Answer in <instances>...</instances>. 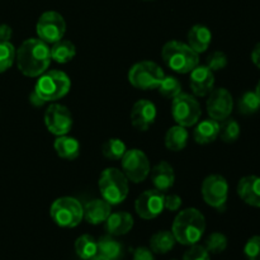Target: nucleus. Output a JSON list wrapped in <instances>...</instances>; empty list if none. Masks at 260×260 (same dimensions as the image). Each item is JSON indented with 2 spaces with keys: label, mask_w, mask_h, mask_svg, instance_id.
Returning <instances> with one entry per match:
<instances>
[{
  "label": "nucleus",
  "mask_w": 260,
  "mask_h": 260,
  "mask_svg": "<svg viewBox=\"0 0 260 260\" xmlns=\"http://www.w3.org/2000/svg\"><path fill=\"white\" fill-rule=\"evenodd\" d=\"M161 57L170 70L178 74H189L200 65V55L188 43L169 41L161 50Z\"/></svg>",
  "instance_id": "3"
},
{
  "label": "nucleus",
  "mask_w": 260,
  "mask_h": 260,
  "mask_svg": "<svg viewBox=\"0 0 260 260\" xmlns=\"http://www.w3.org/2000/svg\"><path fill=\"white\" fill-rule=\"evenodd\" d=\"M13 36V29L8 24H0V42H8Z\"/></svg>",
  "instance_id": "40"
},
{
  "label": "nucleus",
  "mask_w": 260,
  "mask_h": 260,
  "mask_svg": "<svg viewBox=\"0 0 260 260\" xmlns=\"http://www.w3.org/2000/svg\"><path fill=\"white\" fill-rule=\"evenodd\" d=\"M71 89V80L61 70H50L38 76L35 91L45 103H55L63 98Z\"/></svg>",
  "instance_id": "4"
},
{
  "label": "nucleus",
  "mask_w": 260,
  "mask_h": 260,
  "mask_svg": "<svg viewBox=\"0 0 260 260\" xmlns=\"http://www.w3.org/2000/svg\"><path fill=\"white\" fill-rule=\"evenodd\" d=\"M205 248L207 249L208 253L220 254L226 250L228 248V238L221 233H213L206 240Z\"/></svg>",
  "instance_id": "34"
},
{
  "label": "nucleus",
  "mask_w": 260,
  "mask_h": 260,
  "mask_svg": "<svg viewBox=\"0 0 260 260\" xmlns=\"http://www.w3.org/2000/svg\"><path fill=\"white\" fill-rule=\"evenodd\" d=\"M172 260H178V259H172Z\"/></svg>",
  "instance_id": "46"
},
{
  "label": "nucleus",
  "mask_w": 260,
  "mask_h": 260,
  "mask_svg": "<svg viewBox=\"0 0 260 260\" xmlns=\"http://www.w3.org/2000/svg\"><path fill=\"white\" fill-rule=\"evenodd\" d=\"M90 260H107V259H104V258H102V256L96 255V256H94V258L90 259Z\"/></svg>",
  "instance_id": "44"
},
{
  "label": "nucleus",
  "mask_w": 260,
  "mask_h": 260,
  "mask_svg": "<svg viewBox=\"0 0 260 260\" xmlns=\"http://www.w3.org/2000/svg\"><path fill=\"white\" fill-rule=\"evenodd\" d=\"M188 137H189V134L187 131V127L175 124L170 127L165 134V146L170 151H182L187 146Z\"/></svg>",
  "instance_id": "24"
},
{
  "label": "nucleus",
  "mask_w": 260,
  "mask_h": 260,
  "mask_svg": "<svg viewBox=\"0 0 260 260\" xmlns=\"http://www.w3.org/2000/svg\"><path fill=\"white\" fill-rule=\"evenodd\" d=\"M260 108V102L256 96L255 91H246L239 98L238 109L239 113L244 116H250L256 113Z\"/></svg>",
  "instance_id": "31"
},
{
  "label": "nucleus",
  "mask_w": 260,
  "mask_h": 260,
  "mask_svg": "<svg viewBox=\"0 0 260 260\" xmlns=\"http://www.w3.org/2000/svg\"><path fill=\"white\" fill-rule=\"evenodd\" d=\"M29 102H30V104H32V106H35V107H43L46 104L45 102H43L42 99H41L40 96H38V94L36 93L35 90H33L32 93H30Z\"/></svg>",
  "instance_id": "42"
},
{
  "label": "nucleus",
  "mask_w": 260,
  "mask_h": 260,
  "mask_svg": "<svg viewBox=\"0 0 260 260\" xmlns=\"http://www.w3.org/2000/svg\"><path fill=\"white\" fill-rule=\"evenodd\" d=\"M182 198L178 194H167L165 196L164 201V207L167 208L168 211H172V212H175L180 208L182 206Z\"/></svg>",
  "instance_id": "38"
},
{
  "label": "nucleus",
  "mask_w": 260,
  "mask_h": 260,
  "mask_svg": "<svg viewBox=\"0 0 260 260\" xmlns=\"http://www.w3.org/2000/svg\"><path fill=\"white\" fill-rule=\"evenodd\" d=\"M53 222L63 229H74L83 221V205L74 197H61L53 201L50 208Z\"/></svg>",
  "instance_id": "6"
},
{
  "label": "nucleus",
  "mask_w": 260,
  "mask_h": 260,
  "mask_svg": "<svg viewBox=\"0 0 260 260\" xmlns=\"http://www.w3.org/2000/svg\"><path fill=\"white\" fill-rule=\"evenodd\" d=\"M175 243H177V240H175L172 231L161 230L157 231L156 234L151 236V239H150V249L155 254H167L170 250H173Z\"/></svg>",
  "instance_id": "26"
},
{
  "label": "nucleus",
  "mask_w": 260,
  "mask_h": 260,
  "mask_svg": "<svg viewBox=\"0 0 260 260\" xmlns=\"http://www.w3.org/2000/svg\"><path fill=\"white\" fill-rule=\"evenodd\" d=\"M122 172L127 177L128 182L142 183L151 172V165L147 155L140 149L127 150L121 159Z\"/></svg>",
  "instance_id": "9"
},
{
  "label": "nucleus",
  "mask_w": 260,
  "mask_h": 260,
  "mask_svg": "<svg viewBox=\"0 0 260 260\" xmlns=\"http://www.w3.org/2000/svg\"><path fill=\"white\" fill-rule=\"evenodd\" d=\"M15 52L17 50L10 41L0 42V74L12 68L15 61Z\"/></svg>",
  "instance_id": "33"
},
{
  "label": "nucleus",
  "mask_w": 260,
  "mask_h": 260,
  "mask_svg": "<svg viewBox=\"0 0 260 260\" xmlns=\"http://www.w3.org/2000/svg\"><path fill=\"white\" fill-rule=\"evenodd\" d=\"M218 135H220V122L212 118L198 122L193 132L194 141L200 145L211 144L217 139Z\"/></svg>",
  "instance_id": "22"
},
{
  "label": "nucleus",
  "mask_w": 260,
  "mask_h": 260,
  "mask_svg": "<svg viewBox=\"0 0 260 260\" xmlns=\"http://www.w3.org/2000/svg\"><path fill=\"white\" fill-rule=\"evenodd\" d=\"M157 90L164 98L173 99L182 93V83L175 76L165 75L160 85L157 86Z\"/></svg>",
  "instance_id": "32"
},
{
  "label": "nucleus",
  "mask_w": 260,
  "mask_h": 260,
  "mask_svg": "<svg viewBox=\"0 0 260 260\" xmlns=\"http://www.w3.org/2000/svg\"><path fill=\"white\" fill-rule=\"evenodd\" d=\"M190 89L197 96H206L213 90L215 74L206 65H198L190 71Z\"/></svg>",
  "instance_id": "16"
},
{
  "label": "nucleus",
  "mask_w": 260,
  "mask_h": 260,
  "mask_svg": "<svg viewBox=\"0 0 260 260\" xmlns=\"http://www.w3.org/2000/svg\"><path fill=\"white\" fill-rule=\"evenodd\" d=\"M132 260H155L154 253L151 251V249L146 248V246H139L134 251V259Z\"/></svg>",
  "instance_id": "39"
},
{
  "label": "nucleus",
  "mask_w": 260,
  "mask_h": 260,
  "mask_svg": "<svg viewBox=\"0 0 260 260\" xmlns=\"http://www.w3.org/2000/svg\"><path fill=\"white\" fill-rule=\"evenodd\" d=\"M165 194L157 189H149L142 192L135 202L136 213L142 220H152L156 218L165 210L164 207Z\"/></svg>",
  "instance_id": "13"
},
{
  "label": "nucleus",
  "mask_w": 260,
  "mask_h": 260,
  "mask_svg": "<svg viewBox=\"0 0 260 260\" xmlns=\"http://www.w3.org/2000/svg\"><path fill=\"white\" fill-rule=\"evenodd\" d=\"M150 173H151V180L155 189L165 193L174 185L175 173L168 161H160L152 168Z\"/></svg>",
  "instance_id": "18"
},
{
  "label": "nucleus",
  "mask_w": 260,
  "mask_h": 260,
  "mask_svg": "<svg viewBox=\"0 0 260 260\" xmlns=\"http://www.w3.org/2000/svg\"><path fill=\"white\" fill-rule=\"evenodd\" d=\"M187 41L190 48H193L200 55V53L206 52L207 48L210 47L211 42H212V32L207 25L196 24L188 30Z\"/></svg>",
  "instance_id": "21"
},
{
  "label": "nucleus",
  "mask_w": 260,
  "mask_h": 260,
  "mask_svg": "<svg viewBox=\"0 0 260 260\" xmlns=\"http://www.w3.org/2000/svg\"><path fill=\"white\" fill-rule=\"evenodd\" d=\"M36 32L40 40L47 45L56 43L62 40L66 32V22L62 15L55 10H47L43 13L36 24Z\"/></svg>",
  "instance_id": "10"
},
{
  "label": "nucleus",
  "mask_w": 260,
  "mask_h": 260,
  "mask_svg": "<svg viewBox=\"0 0 260 260\" xmlns=\"http://www.w3.org/2000/svg\"><path fill=\"white\" fill-rule=\"evenodd\" d=\"M83 208L84 218L86 222L91 223V225H99V223L106 222L107 218L112 213V206L103 198L90 201L85 206H83Z\"/></svg>",
  "instance_id": "19"
},
{
  "label": "nucleus",
  "mask_w": 260,
  "mask_h": 260,
  "mask_svg": "<svg viewBox=\"0 0 260 260\" xmlns=\"http://www.w3.org/2000/svg\"><path fill=\"white\" fill-rule=\"evenodd\" d=\"M98 255L107 260H121L123 255V248L114 236H102L98 240Z\"/></svg>",
  "instance_id": "25"
},
{
  "label": "nucleus",
  "mask_w": 260,
  "mask_h": 260,
  "mask_svg": "<svg viewBox=\"0 0 260 260\" xmlns=\"http://www.w3.org/2000/svg\"><path fill=\"white\" fill-rule=\"evenodd\" d=\"M206 231V218L197 208L180 211L173 222L172 233L177 243L190 246L200 243Z\"/></svg>",
  "instance_id": "2"
},
{
  "label": "nucleus",
  "mask_w": 260,
  "mask_h": 260,
  "mask_svg": "<svg viewBox=\"0 0 260 260\" xmlns=\"http://www.w3.org/2000/svg\"><path fill=\"white\" fill-rule=\"evenodd\" d=\"M206 66L210 68L213 73L223 70L228 66V56L221 51H215L211 55H208L207 60H206Z\"/></svg>",
  "instance_id": "35"
},
{
  "label": "nucleus",
  "mask_w": 260,
  "mask_h": 260,
  "mask_svg": "<svg viewBox=\"0 0 260 260\" xmlns=\"http://www.w3.org/2000/svg\"><path fill=\"white\" fill-rule=\"evenodd\" d=\"M102 198L111 206L123 202L129 192L128 179L122 170L117 168H107L102 172L98 180Z\"/></svg>",
  "instance_id": "5"
},
{
  "label": "nucleus",
  "mask_w": 260,
  "mask_h": 260,
  "mask_svg": "<svg viewBox=\"0 0 260 260\" xmlns=\"http://www.w3.org/2000/svg\"><path fill=\"white\" fill-rule=\"evenodd\" d=\"M183 260H211L210 253L207 249L200 244L190 245L189 249L184 253Z\"/></svg>",
  "instance_id": "37"
},
{
  "label": "nucleus",
  "mask_w": 260,
  "mask_h": 260,
  "mask_svg": "<svg viewBox=\"0 0 260 260\" xmlns=\"http://www.w3.org/2000/svg\"><path fill=\"white\" fill-rule=\"evenodd\" d=\"M244 254L248 260H260V235L253 236L246 241Z\"/></svg>",
  "instance_id": "36"
},
{
  "label": "nucleus",
  "mask_w": 260,
  "mask_h": 260,
  "mask_svg": "<svg viewBox=\"0 0 260 260\" xmlns=\"http://www.w3.org/2000/svg\"><path fill=\"white\" fill-rule=\"evenodd\" d=\"M172 114L177 124L183 127H192L200 122L202 116L200 102L194 95L180 93L172 99Z\"/></svg>",
  "instance_id": "8"
},
{
  "label": "nucleus",
  "mask_w": 260,
  "mask_h": 260,
  "mask_svg": "<svg viewBox=\"0 0 260 260\" xmlns=\"http://www.w3.org/2000/svg\"><path fill=\"white\" fill-rule=\"evenodd\" d=\"M76 255L83 260H90L98 255V241L91 235H81L75 241Z\"/></svg>",
  "instance_id": "28"
},
{
  "label": "nucleus",
  "mask_w": 260,
  "mask_h": 260,
  "mask_svg": "<svg viewBox=\"0 0 260 260\" xmlns=\"http://www.w3.org/2000/svg\"><path fill=\"white\" fill-rule=\"evenodd\" d=\"M51 50V58L55 62L58 63H68L75 57L76 47L71 41L69 40H60L56 43H53Z\"/></svg>",
  "instance_id": "27"
},
{
  "label": "nucleus",
  "mask_w": 260,
  "mask_h": 260,
  "mask_svg": "<svg viewBox=\"0 0 260 260\" xmlns=\"http://www.w3.org/2000/svg\"><path fill=\"white\" fill-rule=\"evenodd\" d=\"M73 114L68 107L60 103H52L45 112V124L48 132L55 136H63L73 127Z\"/></svg>",
  "instance_id": "12"
},
{
  "label": "nucleus",
  "mask_w": 260,
  "mask_h": 260,
  "mask_svg": "<svg viewBox=\"0 0 260 260\" xmlns=\"http://www.w3.org/2000/svg\"><path fill=\"white\" fill-rule=\"evenodd\" d=\"M206 107H207V113L210 118L217 122H222L233 113L234 98L226 88L213 89L208 94Z\"/></svg>",
  "instance_id": "14"
},
{
  "label": "nucleus",
  "mask_w": 260,
  "mask_h": 260,
  "mask_svg": "<svg viewBox=\"0 0 260 260\" xmlns=\"http://www.w3.org/2000/svg\"><path fill=\"white\" fill-rule=\"evenodd\" d=\"M146 2H152V0H146Z\"/></svg>",
  "instance_id": "45"
},
{
  "label": "nucleus",
  "mask_w": 260,
  "mask_h": 260,
  "mask_svg": "<svg viewBox=\"0 0 260 260\" xmlns=\"http://www.w3.org/2000/svg\"><path fill=\"white\" fill-rule=\"evenodd\" d=\"M127 147L126 144L122 141L121 139H108L103 145H102V154L106 159L112 160V161H117L123 157L126 154Z\"/></svg>",
  "instance_id": "29"
},
{
  "label": "nucleus",
  "mask_w": 260,
  "mask_h": 260,
  "mask_svg": "<svg viewBox=\"0 0 260 260\" xmlns=\"http://www.w3.org/2000/svg\"><path fill=\"white\" fill-rule=\"evenodd\" d=\"M104 223H106V230L109 235L122 236L132 230L135 222L131 213L119 211V212H112Z\"/></svg>",
  "instance_id": "20"
},
{
  "label": "nucleus",
  "mask_w": 260,
  "mask_h": 260,
  "mask_svg": "<svg viewBox=\"0 0 260 260\" xmlns=\"http://www.w3.org/2000/svg\"><path fill=\"white\" fill-rule=\"evenodd\" d=\"M255 94H256V96H258V99L260 102V80H259L258 85H256V88H255Z\"/></svg>",
  "instance_id": "43"
},
{
  "label": "nucleus",
  "mask_w": 260,
  "mask_h": 260,
  "mask_svg": "<svg viewBox=\"0 0 260 260\" xmlns=\"http://www.w3.org/2000/svg\"><path fill=\"white\" fill-rule=\"evenodd\" d=\"M240 124L236 119L234 118H226L223 119L220 123V135L218 136L221 137L223 142L226 144H233L236 140H239L240 137Z\"/></svg>",
  "instance_id": "30"
},
{
  "label": "nucleus",
  "mask_w": 260,
  "mask_h": 260,
  "mask_svg": "<svg viewBox=\"0 0 260 260\" xmlns=\"http://www.w3.org/2000/svg\"><path fill=\"white\" fill-rule=\"evenodd\" d=\"M238 194L246 205L260 208V177L246 175L241 178L238 184Z\"/></svg>",
  "instance_id": "17"
},
{
  "label": "nucleus",
  "mask_w": 260,
  "mask_h": 260,
  "mask_svg": "<svg viewBox=\"0 0 260 260\" xmlns=\"http://www.w3.org/2000/svg\"><path fill=\"white\" fill-rule=\"evenodd\" d=\"M202 192L203 201L208 206L217 210H222L228 202L229 197V183L222 175L212 174L208 175L202 183Z\"/></svg>",
  "instance_id": "11"
},
{
  "label": "nucleus",
  "mask_w": 260,
  "mask_h": 260,
  "mask_svg": "<svg viewBox=\"0 0 260 260\" xmlns=\"http://www.w3.org/2000/svg\"><path fill=\"white\" fill-rule=\"evenodd\" d=\"M165 74L157 63L152 61H140L128 71V81L134 88L141 90L157 89Z\"/></svg>",
  "instance_id": "7"
},
{
  "label": "nucleus",
  "mask_w": 260,
  "mask_h": 260,
  "mask_svg": "<svg viewBox=\"0 0 260 260\" xmlns=\"http://www.w3.org/2000/svg\"><path fill=\"white\" fill-rule=\"evenodd\" d=\"M251 61L256 68L260 69V42L256 43L255 47L251 51Z\"/></svg>",
  "instance_id": "41"
},
{
  "label": "nucleus",
  "mask_w": 260,
  "mask_h": 260,
  "mask_svg": "<svg viewBox=\"0 0 260 260\" xmlns=\"http://www.w3.org/2000/svg\"><path fill=\"white\" fill-rule=\"evenodd\" d=\"M53 149L56 154L65 160H75L80 155V144L75 137L68 136H57V139L53 142Z\"/></svg>",
  "instance_id": "23"
},
{
  "label": "nucleus",
  "mask_w": 260,
  "mask_h": 260,
  "mask_svg": "<svg viewBox=\"0 0 260 260\" xmlns=\"http://www.w3.org/2000/svg\"><path fill=\"white\" fill-rule=\"evenodd\" d=\"M51 50L40 38L25 40L15 52V62L20 73L29 78H38L50 66Z\"/></svg>",
  "instance_id": "1"
},
{
  "label": "nucleus",
  "mask_w": 260,
  "mask_h": 260,
  "mask_svg": "<svg viewBox=\"0 0 260 260\" xmlns=\"http://www.w3.org/2000/svg\"><path fill=\"white\" fill-rule=\"evenodd\" d=\"M157 111L156 107L152 102L147 101V99H140L134 104L129 113V118H131V123L137 131H147L150 127L154 124L155 119H156Z\"/></svg>",
  "instance_id": "15"
}]
</instances>
